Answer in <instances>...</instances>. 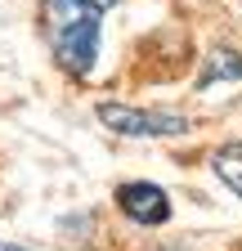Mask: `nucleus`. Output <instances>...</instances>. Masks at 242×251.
<instances>
[{"instance_id": "nucleus-1", "label": "nucleus", "mask_w": 242, "mask_h": 251, "mask_svg": "<svg viewBox=\"0 0 242 251\" xmlns=\"http://www.w3.org/2000/svg\"><path fill=\"white\" fill-rule=\"evenodd\" d=\"M41 36L63 72L90 76L99 63L103 18L90 0H41Z\"/></svg>"}, {"instance_id": "nucleus-2", "label": "nucleus", "mask_w": 242, "mask_h": 251, "mask_svg": "<svg viewBox=\"0 0 242 251\" xmlns=\"http://www.w3.org/2000/svg\"><path fill=\"white\" fill-rule=\"evenodd\" d=\"M95 117L108 126L112 135L126 139H175L189 135V117L166 112V108H130V103H99Z\"/></svg>"}, {"instance_id": "nucleus-3", "label": "nucleus", "mask_w": 242, "mask_h": 251, "mask_svg": "<svg viewBox=\"0 0 242 251\" xmlns=\"http://www.w3.org/2000/svg\"><path fill=\"white\" fill-rule=\"evenodd\" d=\"M117 206H121V215H126V220H135V225H144V229L166 225V220H170V198H166V188L148 184V179L121 184V188H117Z\"/></svg>"}, {"instance_id": "nucleus-4", "label": "nucleus", "mask_w": 242, "mask_h": 251, "mask_svg": "<svg viewBox=\"0 0 242 251\" xmlns=\"http://www.w3.org/2000/svg\"><path fill=\"white\" fill-rule=\"evenodd\" d=\"M216 81H242V54L238 50H211L206 54V68L197 76V90L216 85Z\"/></svg>"}, {"instance_id": "nucleus-5", "label": "nucleus", "mask_w": 242, "mask_h": 251, "mask_svg": "<svg viewBox=\"0 0 242 251\" xmlns=\"http://www.w3.org/2000/svg\"><path fill=\"white\" fill-rule=\"evenodd\" d=\"M211 171H216L233 193L242 198V139H233V144H220L216 152H211Z\"/></svg>"}, {"instance_id": "nucleus-6", "label": "nucleus", "mask_w": 242, "mask_h": 251, "mask_svg": "<svg viewBox=\"0 0 242 251\" xmlns=\"http://www.w3.org/2000/svg\"><path fill=\"white\" fill-rule=\"evenodd\" d=\"M95 9H108V5H121V0H90Z\"/></svg>"}, {"instance_id": "nucleus-7", "label": "nucleus", "mask_w": 242, "mask_h": 251, "mask_svg": "<svg viewBox=\"0 0 242 251\" xmlns=\"http://www.w3.org/2000/svg\"><path fill=\"white\" fill-rule=\"evenodd\" d=\"M0 251H32V247H14V242H0Z\"/></svg>"}]
</instances>
